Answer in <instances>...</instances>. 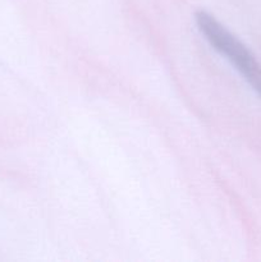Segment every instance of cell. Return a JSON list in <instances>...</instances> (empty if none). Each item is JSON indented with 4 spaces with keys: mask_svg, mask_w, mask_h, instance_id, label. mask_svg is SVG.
Segmentation results:
<instances>
[{
    "mask_svg": "<svg viewBox=\"0 0 261 262\" xmlns=\"http://www.w3.org/2000/svg\"><path fill=\"white\" fill-rule=\"evenodd\" d=\"M194 18L206 40L235 67L253 91L261 96V64L250 49L205 10H197Z\"/></svg>",
    "mask_w": 261,
    "mask_h": 262,
    "instance_id": "cell-1",
    "label": "cell"
}]
</instances>
